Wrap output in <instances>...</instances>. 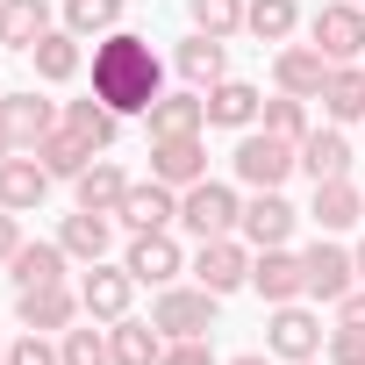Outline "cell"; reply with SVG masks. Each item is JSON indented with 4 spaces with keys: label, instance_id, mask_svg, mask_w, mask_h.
Listing matches in <instances>:
<instances>
[{
    "label": "cell",
    "instance_id": "cell-1",
    "mask_svg": "<svg viewBox=\"0 0 365 365\" xmlns=\"http://www.w3.org/2000/svg\"><path fill=\"white\" fill-rule=\"evenodd\" d=\"M93 93L115 108V115H150V101L165 93V65L143 36L129 29H108L101 51H93Z\"/></svg>",
    "mask_w": 365,
    "mask_h": 365
},
{
    "label": "cell",
    "instance_id": "cell-2",
    "mask_svg": "<svg viewBox=\"0 0 365 365\" xmlns=\"http://www.w3.org/2000/svg\"><path fill=\"white\" fill-rule=\"evenodd\" d=\"M230 165H237V179L251 194H279L287 172H301V143H287L272 129H244V143L230 150Z\"/></svg>",
    "mask_w": 365,
    "mask_h": 365
},
{
    "label": "cell",
    "instance_id": "cell-3",
    "mask_svg": "<svg viewBox=\"0 0 365 365\" xmlns=\"http://www.w3.org/2000/svg\"><path fill=\"white\" fill-rule=\"evenodd\" d=\"M179 222H187L201 244H208V237H237V222H244V201L222 187V179H194V187L179 194Z\"/></svg>",
    "mask_w": 365,
    "mask_h": 365
},
{
    "label": "cell",
    "instance_id": "cell-4",
    "mask_svg": "<svg viewBox=\"0 0 365 365\" xmlns=\"http://www.w3.org/2000/svg\"><path fill=\"white\" fill-rule=\"evenodd\" d=\"M308 36L329 65H351V58H365V8L358 0H329V8H315Z\"/></svg>",
    "mask_w": 365,
    "mask_h": 365
},
{
    "label": "cell",
    "instance_id": "cell-5",
    "mask_svg": "<svg viewBox=\"0 0 365 365\" xmlns=\"http://www.w3.org/2000/svg\"><path fill=\"white\" fill-rule=\"evenodd\" d=\"M215 301H222V294H208V287H165V294L150 301V322H158L165 336H208V329H215Z\"/></svg>",
    "mask_w": 365,
    "mask_h": 365
},
{
    "label": "cell",
    "instance_id": "cell-6",
    "mask_svg": "<svg viewBox=\"0 0 365 365\" xmlns=\"http://www.w3.org/2000/svg\"><path fill=\"white\" fill-rule=\"evenodd\" d=\"M265 344H272V358H287V365H294V358H322V344H329V336H322V315H308L301 301H279V308H272V322H265Z\"/></svg>",
    "mask_w": 365,
    "mask_h": 365
},
{
    "label": "cell",
    "instance_id": "cell-7",
    "mask_svg": "<svg viewBox=\"0 0 365 365\" xmlns=\"http://www.w3.org/2000/svg\"><path fill=\"white\" fill-rule=\"evenodd\" d=\"M122 265H129V279H136V287H172L179 272H187V258H179V244H172L165 230H136Z\"/></svg>",
    "mask_w": 365,
    "mask_h": 365
},
{
    "label": "cell",
    "instance_id": "cell-8",
    "mask_svg": "<svg viewBox=\"0 0 365 365\" xmlns=\"http://www.w3.org/2000/svg\"><path fill=\"white\" fill-rule=\"evenodd\" d=\"M244 279H251V258H244L237 237H208V244L194 251V287H208V294H237Z\"/></svg>",
    "mask_w": 365,
    "mask_h": 365
},
{
    "label": "cell",
    "instance_id": "cell-9",
    "mask_svg": "<svg viewBox=\"0 0 365 365\" xmlns=\"http://www.w3.org/2000/svg\"><path fill=\"white\" fill-rule=\"evenodd\" d=\"M301 272H308V294H315V301H344V294L358 287V258H351L344 244H308V251H301Z\"/></svg>",
    "mask_w": 365,
    "mask_h": 365
},
{
    "label": "cell",
    "instance_id": "cell-10",
    "mask_svg": "<svg viewBox=\"0 0 365 365\" xmlns=\"http://www.w3.org/2000/svg\"><path fill=\"white\" fill-rule=\"evenodd\" d=\"M129 294H136V279H129V265H86V279H79V308L86 315H101V322H122L129 315Z\"/></svg>",
    "mask_w": 365,
    "mask_h": 365
},
{
    "label": "cell",
    "instance_id": "cell-11",
    "mask_svg": "<svg viewBox=\"0 0 365 365\" xmlns=\"http://www.w3.org/2000/svg\"><path fill=\"white\" fill-rule=\"evenodd\" d=\"M115 222H129V237H136V230H172V222H179V201H172L165 179H129Z\"/></svg>",
    "mask_w": 365,
    "mask_h": 365
},
{
    "label": "cell",
    "instance_id": "cell-12",
    "mask_svg": "<svg viewBox=\"0 0 365 365\" xmlns=\"http://www.w3.org/2000/svg\"><path fill=\"white\" fill-rule=\"evenodd\" d=\"M150 179H165V187H194V179H208L201 136H150Z\"/></svg>",
    "mask_w": 365,
    "mask_h": 365
},
{
    "label": "cell",
    "instance_id": "cell-13",
    "mask_svg": "<svg viewBox=\"0 0 365 365\" xmlns=\"http://www.w3.org/2000/svg\"><path fill=\"white\" fill-rule=\"evenodd\" d=\"M43 194H51V172H43V158L36 150H15V158H0V208H43Z\"/></svg>",
    "mask_w": 365,
    "mask_h": 365
},
{
    "label": "cell",
    "instance_id": "cell-14",
    "mask_svg": "<svg viewBox=\"0 0 365 365\" xmlns=\"http://www.w3.org/2000/svg\"><path fill=\"white\" fill-rule=\"evenodd\" d=\"M251 287L279 308V301H301V294H308V272H301V258H294L287 244H272V251L251 258Z\"/></svg>",
    "mask_w": 365,
    "mask_h": 365
},
{
    "label": "cell",
    "instance_id": "cell-15",
    "mask_svg": "<svg viewBox=\"0 0 365 365\" xmlns=\"http://www.w3.org/2000/svg\"><path fill=\"white\" fill-rule=\"evenodd\" d=\"M0 122H8L15 150H36V143L58 129V108H51V101H36V86H29V93H0Z\"/></svg>",
    "mask_w": 365,
    "mask_h": 365
},
{
    "label": "cell",
    "instance_id": "cell-16",
    "mask_svg": "<svg viewBox=\"0 0 365 365\" xmlns=\"http://www.w3.org/2000/svg\"><path fill=\"white\" fill-rule=\"evenodd\" d=\"M272 79H279V93L315 101V93H322V79H329V58H322L315 43H287V51L272 58Z\"/></svg>",
    "mask_w": 365,
    "mask_h": 365
},
{
    "label": "cell",
    "instance_id": "cell-17",
    "mask_svg": "<svg viewBox=\"0 0 365 365\" xmlns=\"http://www.w3.org/2000/svg\"><path fill=\"white\" fill-rule=\"evenodd\" d=\"M237 230H244V244H251V251H272V244H287V237H294V208H287L279 194H251Z\"/></svg>",
    "mask_w": 365,
    "mask_h": 365
},
{
    "label": "cell",
    "instance_id": "cell-18",
    "mask_svg": "<svg viewBox=\"0 0 365 365\" xmlns=\"http://www.w3.org/2000/svg\"><path fill=\"white\" fill-rule=\"evenodd\" d=\"M15 315H22V329H72V315H79V294L58 279V287H29V294H15Z\"/></svg>",
    "mask_w": 365,
    "mask_h": 365
},
{
    "label": "cell",
    "instance_id": "cell-19",
    "mask_svg": "<svg viewBox=\"0 0 365 365\" xmlns=\"http://www.w3.org/2000/svg\"><path fill=\"white\" fill-rule=\"evenodd\" d=\"M172 65H179V79H187L194 93H208V86H222V79H230V58H222V36H201V29H194L187 43H179V58H172Z\"/></svg>",
    "mask_w": 365,
    "mask_h": 365
},
{
    "label": "cell",
    "instance_id": "cell-20",
    "mask_svg": "<svg viewBox=\"0 0 365 365\" xmlns=\"http://www.w3.org/2000/svg\"><path fill=\"white\" fill-rule=\"evenodd\" d=\"M301 172L315 179V187H322V179H351V143H344V129H336V122L301 136Z\"/></svg>",
    "mask_w": 365,
    "mask_h": 365
},
{
    "label": "cell",
    "instance_id": "cell-21",
    "mask_svg": "<svg viewBox=\"0 0 365 365\" xmlns=\"http://www.w3.org/2000/svg\"><path fill=\"white\" fill-rule=\"evenodd\" d=\"M143 122H150V136H201L208 129V101L201 93H158Z\"/></svg>",
    "mask_w": 365,
    "mask_h": 365
},
{
    "label": "cell",
    "instance_id": "cell-22",
    "mask_svg": "<svg viewBox=\"0 0 365 365\" xmlns=\"http://www.w3.org/2000/svg\"><path fill=\"white\" fill-rule=\"evenodd\" d=\"M315 230L322 237H336V230H351V222H365V194L351 187V179H322V187H315Z\"/></svg>",
    "mask_w": 365,
    "mask_h": 365
},
{
    "label": "cell",
    "instance_id": "cell-23",
    "mask_svg": "<svg viewBox=\"0 0 365 365\" xmlns=\"http://www.w3.org/2000/svg\"><path fill=\"white\" fill-rule=\"evenodd\" d=\"M201 101H208V122H215V129H251L258 108H265V93L244 86V79H222V86H208Z\"/></svg>",
    "mask_w": 365,
    "mask_h": 365
},
{
    "label": "cell",
    "instance_id": "cell-24",
    "mask_svg": "<svg viewBox=\"0 0 365 365\" xmlns=\"http://www.w3.org/2000/svg\"><path fill=\"white\" fill-rule=\"evenodd\" d=\"M315 101H322L329 122H365V65H329Z\"/></svg>",
    "mask_w": 365,
    "mask_h": 365
},
{
    "label": "cell",
    "instance_id": "cell-25",
    "mask_svg": "<svg viewBox=\"0 0 365 365\" xmlns=\"http://www.w3.org/2000/svg\"><path fill=\"white\" fill-rule=\"evenodd\" d=\"M72 187H79V208H93V215H115V208H122V194H129V172H122L115 158H93V165L72 179Z\"/></svg>",
    "mask_w": 365,
    "mask_h": 365
},
{
    "label": "cell",
    "instance_id": "cell-26",
    "mask_svg": "<svg viewBox=\"0 0 365 365\" xmlns=\"http://www.w3.org/2000/svg\"><path fill=\"white\" fill-rule=\"evenodd\" d=\"M36 36H51V0H0V43L36 51Z\"/></svg>",
    "mask_w": 365,
    "mask_h": 365
},
{
    "label": "cell",
    "instance_id": "cell-27",
    "mask_svg": "<svg viewBox=\"0 0 365 365\" xmlns=\"http://www.w3.org/2000/svg\"><path fill=\"white\" fill-rule=\"evenodd\" d=\"M58 244H65V258H108V244H115V215H93V208H79V215H65V230H58Z\"/></svg>",
    "mask_w": 365,
    "mask_h": 365
},
{
    "label": "cell",
    "instance_id": "cell-28",
    "mask_svg": "<svg viewBox=\"0 0 365 365\" xmlns=\"http://www.w3.org/2000/svg\"><path fill=\"white\" fill-rule=\"evenodd\" d=\"M36 158H43V172H51V179H79V172H86V165L101 158V150H93L86 136H72V129L58 122V129H51V136L36 143Z\"/></svg>",
    "mask_w": 365,
    "mask_h": 365
},
{
    "label": "cell",
    "instance_id": "cell-29",
    "mask_svg": "<svg viewBox=\"0 0 365 365\" xmlns=\"http://www.w3.org/2000/svg\"><path fill=\"white\" fill-rule=\"evenodd\" d=\"M8 272H15V294L58 287V279H65V244H22V251L8 258Z\"/></svg>",
    "mask_w": 365,
    "mask_h": 365
},
{
    "label": "cell",
    "instance_id": "cell-30",
    "mask_svg": "<svg viewBox=\"0 0 365 365\" xmlns=\"http://www.w3.org/2000/svg\"><path fill=\"white\" fill-rule=\"evenodd\" d=\"M108 351H115V365H158V358H165V329L122 315V322L108 329Z\"/></svg>",
    "mask_w": 365,
    "mask_h": 365
},
{
    "label": "cell",
    "instance_id": "cell-31",
    "mask_svg": "<svg viewBox=\"0 0 365 365\" xmlns=\"http://www.w3.org/2000/svg\"><path fill=\"white\" fill-rule=\"evenodd\" d=\"M36 79H51V86H65V79H79V36L72 29H51V36H36Z\"/></svg>",
    "mask_w": 365,
    "mask_h": 365
},
{
    "label": "cell",
    "instance_id": "cell-32",
    "mask_svg": "<svg viewBox=\"0 0 365 365\" xmlns=\"http://www.w3.org/2000/svg\"><path fill=\"white\" fill-rule=\"evenodd\" d=\"M65 129H72V136H86L93 150H108V143H115V129H122V115L93 93V101H72V108H65Z\"/></svg>",
    "mask_w": 365,
    "mask_h": 365
},
{
    "label": "cell",
    "instance_id": "cell-33",
    "mask_svg": "<svg viewBox=\"0 0 365 365\" xmlns=\"http://www.w3.org/2000/svg\"><path fill=\"white\" fill-rule=\"evenodd\" d=\"M244 29H251L258 43H287V36H294V0H251V8H244Z\"/></svg>",
    "mask_w": 365,
    "mask_h": 365
},
{
    "label": "cell",
    "instance_id": "cell-34",
    "mask_svg": "<svg viewBox=\"0 0 365 365\" xmlns=\"http://www.w3.org/2000/svg\"><path fill=\"white\" fill-rule=\"evenodd\" d=\"M122 22V0H65V29L72 36H108Z\"/></svg>",
    "mask_w": 365,
    "mask_h": 365
},
{
    "label": "cell",
    "instance_id": "cell-35",
    "mask_svg": "<svg viewBox=\"0 0 365 365\" xmlns=\"http://www.w3.org/2000/svg\"><path fill=\"white\" fill-rule=\"evenodd\" d=\"M187 15L201 36H237L244 29V0H187Z\"/></svg>",
    "mask_w": 365,
    "mask_h": 365
},
{
    "label": "cell",
    "instance_id": "cell-36",
    "mask_svg": "<svg viewBox=\"0 0 365 365\" xmlns=\"http://www.w3.org/2000/svg\"><path fill=\"white\" fill-rule=\"evenodd\" d=\"M258 115H265V129H272V136H287V143H301V136H308V101H294V93L265 101Z\"/></svg>",
    "mask_w": 365,
    "mask_h": 365
},
{
    "label": "cell",
    "instance_id": "cell-37",
    "mask_svg": "<svg viewBox=\"0 0 365 365\" xmlns=\"http://www.w3.org/2000/svg\"><path fill=\"white\" fill-rule=\"evenodd\" d=\"M65 365H115V351H108V336L101 329H65Z\"/></svg>",
    "mask_w": 365,
    "mask_h": 365
},
{
    "label": "cell",
    "instance_id": "cell-38",
    "mask_svg": "<svg viewBox=\"0 0 365 365\" xmlns=\"http://www.w3.org/2000/svg\"><path fill=\"white\" fill-rule=\"evenodd\" d=\"M322 351H329V365H365V322H336Z\"/></svg>",
    "mask_w": 365,
    "mask_h": 365
},
{
    "label": "cell",
    "instance_id": "cell-39",
    "mask_svg": "<svg viewBox=\"0 0 365 365\" xmlns=\"http://www.w3.org/2000/svg\"><path fill=\"white\" fill-rule=\"evenodd\" d=\"M8 365H65V351H58V344H43V329H29V336H15V344H8Z\"/></svg>",
    "mask_w": 365,
    "mask_h": 365
},
{
    "label": "cell",
    "instance_id": "cell-40",
    "mask_svg": "<svg viewBox=\"0 0 365 365\" xmlns=\"http://www.w3.org/2000/svg\"><path fill=\"white\" fill-rule=\"evenodd\" d=\"M158 365H215V351H208V336H172Z\"/></svg>",
    "mask_w": 365,
    "mask_h": 365
},
{
    "label": "cell",
    "instance_id": "cell-41",
    "mask_svg": "<svg viewBox=\"0 0 365 365\" xmlns=\"http://www.w3.org/2000/svg\"><path fill=\"white\" fill-rule=\"evenodd\" d=\"M22 251V230H15V208H0V265Z\"/></svg>",
    "mask_w": 365,
    "mask_h": 365
},
{
    "label": "cell",
    "instance_id": "cell-42",
    "mask_svg": "<svg viewBox=\"0 0 365 365\" xmlns=\"http://www.w3.org/2000/svg\"><path fill=\"white\" fill-rule=\"evenodd\" d=\"M336 322H365V287H351V294L336 301Z\"/></svg>",
    "mask_w": 365,
    "mask_h": 365
},
{
    "label": "cell",
    "instance_id": "cell-43",
    "mask_svg": "<svg viewBox=\"0 0 365 365\" xmlns=\"http://www.w3.org/2000/svg\"><path fill=\"white\" fill-rule=\"evenodd\" d=\"M0 158H15V136H8V122H0Z\"/></svg>",
    "mask_w": 365,
    "mask_h": 365
},
{
    "label": "cell",
    "instance_id": "cell-44",
    "mask_svg": "<svg viewBox=\"0 0 365 365\" xmlns=\"http://www.w3.org/2000/svg\"><path fill=\"white\" fill-rule=\"evenodd\" d=\"M230 365H265V358H258V351H244V358H230Z\"/></svg>",
    "mask_w": 365,
    "mask_h": 365
},
{
    "label": "cell",
    "instance_id": "cell-45",
    "mask_svg": "<svg viewBox=\"0 0 365 365\" xmlns=\"http://www.w3.org/2000/svg\"><path fill=\"white\" fill-rule=\"evenodd\" d=\"M351 258H358V279H365V244H358V251H351Z\"/></svg>",
    "mask_w": 365,
    "mask_h": 365
},
{
    "label": "cell",
    "instance_id": "cell-46",
    "mask_svg": "<svg viewBox=\"0 0 365 365\" xmlns=\"http://www.w3.org/2000/svg\"><path fill=\"white\" fill-rule=\"evenodd\" d=\"M0 365H8V344H0Z\"/></svg>",
    "mask_w": 365,
    "mask_h": 365
},
{
    "label": "cell",
    "instance_id": "cell-47",
    "mask_svg": "<svg viewBox=\"0 0 365 365\" xmlns=\"http://www.w3.org/2000/svg\"><path fill=\"white\" fill-rule=\"evenodd\" d=\"M294 365H315V358H294Z\"/></svg>",
    "mask_w": 365,
    "mask_h": 365
},
{
    "label": "cell",
    "instance_id": "cell-48",
    "mask_svg": "<svg viewBox=\"0 0 365 365\" xmlns=\"http://www.w3.org/2000/svg\"><path fill=\"white\" fill-rule=\"evenodd\" d=\"M358 8H365V0H358Z\"/></svg>",
    "mask_w": 365,
    "mask_h": 365
}]
</instances>
